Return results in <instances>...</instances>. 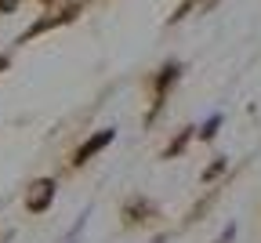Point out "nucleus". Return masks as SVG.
Segmentation results:
<instances>
[{
	"mask_svg": "<svg viewBox=\"0 0 261 243\" xmlns=\"http://www.w3.org/2000/svg\"><path fill=\"white\" fill-rule=\"evenodd\" d=\"M51 200H55V182L51 178H40V182H33V189H29V196H25V207L29 211H47L51 207Z\"/></svg>",
	"mask_w": 261,
	"mask_h": 243,
	"instance_id": "nucleus-1",
	"label": "nucleus"
},
{
	"mask_svg": "<svg viewBox=\"0 0 261 243\" xmlns=\"http://www.w3.org/2000/svg\"><path fill=\"white\" fill-rule=\"evenodd\" d=\"M109 142H113V131H98V134L91 138V142H84V145H80V153H76V163H87L94 153H102Z\"/></svg>",
	"mask_w": 261,
	"mask_h": 243,
	"instance_id": "nucleus-2",
	"label": "nucleus"
},
{
	"mask_svg": "<svg viewBox=\"0 0 261 243\" xmlns=\"http://www.w3.org/2000/svg\"><path fill=\"white\" fill-rule=\"evenodd\" d=\"M196 4H203V0H185V4H181V8H178V11H174V18H181V15H185V11H189V8H196Z\"/></svg>",
	"mask_w": 261,
	"mask_h": 243,
	"instance_id": "nucleus-3",
	"label": "nucleus"
},
{
	"mask_svg": "<svg viewBox=\"0 0 261 243\" xmlns=\"http://www.w3.org/2000/svg\"><path fill=\"white\" fill-rule=\"evenodd\" d=\"M0 69H4V58H0Z\"/></svg>",
	"mask_w": 261,
	"mask_h": 243,
	"instance_id": "nucleus-4",
	"label": "nucleus"
}]
</instances>
